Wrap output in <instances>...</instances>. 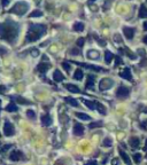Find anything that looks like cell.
I'll use <instances>...</instances> for the list:
<instances>
[{
  "label": "cell",
  "instance_id": "6da1fadb",
  "mask_svg": "<svg viewBox=\"0 0 147 165\" xmlns=\"http://www.w3.org/2000/svg\"><path fill=\"white\" fill-rule=\"evenodd\" d=\"M20 32L19 25L14 22H6L3 23L1 27H0V33H1V38L4 40H7L9 43H14V40L16 39L17 35Z\"/></svg>",
  "mask_w": 147,
  "mask_h": 165
},
{
  "label": "cell",
  "instance_id": "7a4b0ae2",
  "mask_svg": "<svg viewBox=\"0 0 147 165\" xmlns=\"http://www.w3.org/2000/svg\"><path fill=\"white\" fill-rule=\"evenodd\" d=\"M46 27L43 24H31L30 29L28 30L27 33V43H32V41L38 40L41 36H44L46 33Z\"/></svg>",
  "mask_w": 147,
  "mask_h": 165
},
{
  "label": "cell",
  "instance_id": "3957f363",
  "mask_svg": "<svg viewBox=\"0 0 147 165\" xmlns=\"http://www.w3.org/2000/svg\"><path fill=\"white\" fill-rule=\"evenodd\" d=\"M29 6H28L27 3H23V1H20V3L15 4L14 7L11 8V13H14V14H17V15H23V14L27 13Z\"/></svg>",
  "mask_w": 147,
  "mask_h": 165
},
{
  "label": "cell",
  "instance_id": "277c9868",
  "mask_svg": "<svg viewBox=\"0 0 147 165\" xmlns=\"http://www.w3.org/2000/svg\"><path fill=\"white\" fill-rule=\"evenodd\" d=\"M114 86V80L109 78H104L100 80V84H99V88L100 91H106V89H109L110 87Z\"/></svg>",
  "mask_w": 147,
  "mask_h": 165
},
{
  "label": "cell",
  "instance_id": "5b68a950",
  "mask_svg": "<svg viewBox=\"0 0 147 165\" xmlns=\"http://www.w3.org/2000/svg\"><path fill=\"white\" fill-rule=\"evenodd\" d=\"M4 134L6 136H12L15 134V128H14L12 123L5 122V125H4Z\"/></svg>",
  "mask_w": 147,
  "mask_h": 165
},
{
  "label": "cell",
  "instance_id": "8992f818",
  "mask_svg": "<svg viewBox=\"0 0 147 165\" xmlns=\"http://www.w3.org/2000/svg\"><path fill=\"white\" fill-rule=\"evenodd\" d=\"M129 94H130V88L123 86V85L118 87V89H117V92H116L117 97H121V99H124V97L129 96Z\"/></svg>",
  "mask_w": 147,
  "mask_h": 165
},
{
  "label": "cell",
  "instance_id": "52a82bcc",
  "mask_svg": "<svg viewBox=\"0 0 147 165\" xmlns=\"http://www.w3.org/2000/svg\"><path fill=\"white\" fill-rule=\"evenodd\" d=\"M9 158L12 160H22L24 159V155L22 154V151H20V150H14V151L11 152Z\"/></svg>",
  "mask_w": 147,
  "mask_h": 165
},
{
  "label": "cell",
  "instance_id": "ba28073f",
  "mask_svg": "<svg viewBox=\"0 0 147 165\" xmlns=\"http://www.w3.org/2000/svg\"><path fill=\"white\" fill-rule=\"evenodd\" d=\"M74 134L75 135H83L84 134V126L79 123H75L74 125Z\"/></svg>",
  "mask_w": 147,
  "mask_h": 165
},
{
  "label": "cell",
  "instance_id": "9c48e42d",
  "mask_svg": "<svg viewBox=\"0 0 147 165\" xmlns=\"http://www.w3.org/2000/svg\"><path fill=\"white\" fill-rule=\"evenodd\" d=\"M49 68H51V64H49V63L41 62V63H39V64L37 65V71H38V72H40V73H45Z\"/></svg>",
  "mask_w": 147,
  "mask_h": 165
},
{
  "label": "cell",
  "instance_id": "30bf717a",
  "mask_svg": "<svg viewBox=\"0 0 147 165\" xmlns=\"http://www.w3.org/2000/svg\"><path fill=\"white\" fill-rule=\"evenodd\" d=\"M123 32L125 35V37L128 39H132L134 36V29L133 28H129V27H124L123 28Z\"/></svg>",
  "mask_w": 147,
  "mask_h": 165
},
{
  "label": "cell",
  "instance_id": "8fae6325",
  "mask_svg": "<svg viewBox=\"0 0 147 165\" xmlns=\"http://www.w3.org/2000/svg\"><path fill=\"white\" fill-rule=\"evenodd\" d=\"M83 102H84L85 106H87L91 110H94V109H97V107H98V102H97V101H90V100H86V99H83Z\"/></svg>",
  "mask_w": 147,
  "mask_h": 165
},
{
  "label": "cell",
  "instance_id": "7c38bea8",
  "mask_svg": "<svg viewBox=\"0 0 147 165\" xmlns=\"http://www.w3.org/2000/svg\"><path fill=\"white\" fill-rule=\"evenodd\" d=\"M120 75H121L122 78L126 79V80H131V79H132V76H131V70L129 68H124V70H123Z\"/></svg>",
  "mask_w": 147,
  "mask_h": 165
},
{
  "label": "cell",
  "instance_id": "4fadbf2b",
  "mask_svg": "<svg viewBox=\"0 0 147 165\" xmlns=\"http://www.w3.org/2000/svg\"><path fill=\"white\" fill-rule=\"evenodd\" d=\"M94 80H95L94 75H89V76H87V81H86V88L87 89L93 88V86H94Z\"/></svg>",
  "mask_w": 147,
  "mask_h": 165
},
{
  "label": "cell",
  "instance_id": "5bb4252c",
  "mask_svg": "<svg viewBox=\"0 0 147 165\" xmlns=\"http://www.w3.org/2000/svg\"><path fill=\"white\" fill-rule=\"evenodd\" d=\"M41 124H43L44 126H49V125L52 124V118L49 117L48 114L41 116Z\"/></svg>",
  "mask_w": 147,
  "mask_h": 165
},
{
  "label": "cell",
  "instance_id": "9a60e30c",
  "mask_svg": "<svg viewBox=\"0 0 147 165\" xmlns=\"http://www.w3.org/2000/svg\"><path fill=\"white\" fill-rule=\"evenodd\" d=\"M53 78H54L55 81H62L63 79H64V76L62 75V72H61L60 70H55L54 72H53Z\"/></svg>",
  "mask_w": 147,
  "mask_h": 165
},
{
  "label": "cell",
  "instance_id": "2e32d148",
  "mask_svg": "<svg viewBox=\"0 0 147 165\" xmlns=\"http://www.w3.org/2000/svg\"><path fill=\"white\" fill-rule=\"evenodd\" d=\"M138 16L140 17V19H147V8L145 5L140 6V11H139Z\"/></svg>",
  "mask_w": 147,
  "mask_h": 165
},
{
  "label": "cell",
  "instance_id": "e0dca14e",
  "mask_svg": "<svg viewBox=\"0 0 147 165\" xmlns=\"http://www.w3.org/2000/svg\"><path fill=\"white\" fill-rule=\"evenodd\" d=\"M139 139L138 138H131L130 140H129V143H130V146H131V148L132 149H137L139 147Z\"/></svg>",
  "mask_w": 147,
  "mask_h": 165
},
{
  "label": "cell",
  "instance_id": "ac0fdd59",
  "mask_svg": "<svg viewBox=\"0 0 147 165\" xmlns=\"http://www.w3.org/2000/svg\"><path fill=\"white\" fill-rule=\"evenodd\" d=\"M113 59H114V54H113L112 52H109V51L105 52V61H106V63H110L113 61Z\"/></svg>",
  "mask_w": 147,
  "mask_h": 165
},
{
  "label": "cell",
  "instance_id": "d6986e66",
  "mask_svg": "<svg viewBox=\"0 0 147 165\" xmlns=\"http://www.w3.org/2000/svg\"><path fill=\"white\" fill-rule=\"evenodd\" d=\"M118 152H120V155H121V156H122L123 160H124V162H125L128 165H130V164H131V160H130V158H129V156H128V155H126L125 152L123 151L122 149H120V148H118Z\"/></svg>",
  "mask_w": 147,
  "mask_h": 165
},
{
  "label": "cell",
  "instance_id": "ffe728a7",
  "mask_svg": "<svg viewBox=\"0 0 147 165\" xmlns=\"http://www.w3.org/2000/svg\"><path fill=\"white\" fill-rule=\"evenodd\" d=\"M65 86V88L67 89H69L70 92H72V93H81V91H79V88L77 86H75V85H71V84H65L64 85Z\"/></svg>",
  "mask_w": 147,
  "mask_h": 165
},
{
  "label": "cell",
  "instance_id": "44dd1931",
  "mask_svg": "<svg viewBox=\"0 0 147 165\" xmlns=\"http://www.w3.org/2000/svg\"><path fill=\"white\" fill-rule=\"evenodd\" d=\"M74 79H76V80L83 79V71L81 70V69H77V70L74 72Z\"/></svg>",
  "mask_w": 147,
  "mask_h": 165
},
{
  "label": "cell",
  "instance_id": "7402d4cb",
  "mask_svg": "<svg viewBox=\"0 0 147 165\" xmlns=\"http://www.w3.org/2000/svg\"><path fill=\"white\" fill-rule=\"evenodd\" d=\"M87 57L97 60L99 57V52H97V51H89V52H87Z\"/></svg>",
  "mask_w": 147,
  "mask_h": 165
},
{
  "label": "cell",
  "instance_id": "603a6c76",
  "mask_svg": "<svg viewBox=\"0 0 147 165\" xmlns=\"http://www.w3.org/2000/svg\"><path fill=\"white\" fill-rule=\"evenodd\" d=\"M6 110L9 111V112H15V111H17V107H16V104H15L14 102H12V103H9L8 106L6 107Z\"/></svg>",
  "mask_w": 147,
  "mask_h": 165
},
{
  "label": "cell",
  "instance_id": "cb8c5ba5",
  "mask_svg": "<svg viewBox=\"0 0 147 165\" xmlns=\"http://www.w3.org/2000/svg\"><path fill=\"white\" fill-rule=\"evenodd\" d=\"M64 101H67V102L69 103V104H71L72 107H78L79 104H78V102H77V100H75V99H72V97H65L64 99Z\"/></svg>",
  "mask_w": 147,
  "mask_h": 165
},
{
  "label": "cell",
  "instance_id": "d4e9b609",
  "mask_svg": "<svg viewBox=\"0 0 147 165\" xmlns=\"http://www.w3.org/2000/svg\"><path fill=\"white\" fill-rule=\"evenodd\" d=\"M74 30H75V31H78V32H81V31H83V30H84V24H83V23H79V22H77V23H75V24H74Z\"/></svg>",
  "mask_w": 147,
  "mask_h": 165
},
{
  "label": "cell",
  "instance_id": "484cf974",
  "mask_svg": "<svg viewBox=\"0 0 147 165\" xmlns=\"http://www.w3.org/2000/svg\"><path fill=\"white\" fill-rule=\"evenodd\" d=\"M76 115L78 118H81V119H84V120H90V116L89 115H86V114H82V112H76Z\"/></svg>",
  "mask_w": 147,
  "mask_h": 165
},
{
  "label": "cell",
  "instance_id": "4316f807",
  "mask_svg": "<svg viewBox=\"0 0 147 165\" xmlns=\"http://www.w3.org/2000/svg\"><path fill=\"white\" fill-rule=\"evenodd\" d=\"M77 64H81V65H83V67H85V68H89V69H93V70H95V71H100V70H101V68H98V67H94V65L86 64V63H77Z\"/></svg>",
  "mask_w": 147,
  "mask_h": 165
},
{
  "label": "cell",
  "instance_id": "83f0119b",
  "mask_svg": "<svg viewBox=\"0 0 147 165\" xmlns=\"http://www.w3.org/2000/svg\"><path fill=\"white\" fill-rule=\"evenodd\" d=\"M97 110L100 112V114H102V115H106V108H105L101 103H99L98 102V107H97Z\"/></svg>",
  "mask_w": 147,
  "mask_h": 165
},
{
  "label": "cell",
  "instance_id": "f1b7e54d",
  "mask_svg": "<svg viewBox=\"0 0 147 165\" xmlns=\"http://www.w3.org/2000/svg\"><path fill=\"white\" fill-rule=\"evenodd\" d=\"M113 144V141H112V139H109V138H106L104 140V142H102V146H105V147H110Z\"/></svg>",
  "mask_w": 147,
  "mask_h": 165
},
{
  "label": "cell",
  "instance_id": "f546056e",
  "mask_svg": "<svg viewBox=\"0 0 147 165\" xmlns=\"http://www.w3.org/2000/svg\"><path fill=\"white\" fill-rule=\"evenodd\" d=\"M99 126H102V122L101 120H99V122H95V123H92V124H90L89 125V127L90 128H95V127H99Z\"/></svg>",
  "mask_w": 147,
  "mask_h": 165
},
{
  "label": "cell",
  "instance_id": "4dcf8cb0",
  "mask_svg": "<svg viewBox=\"0 0 147 165\" xmlns=\"http://www.w3.org/2000/svg\"><path fill=\"white\" fill-rule=\"evenodd\" d=\"M29 16H30V17H35V16L40 17V16H43V13H41L40 11H35V12H32V13H31Z\"/></svg>",
  "mask_w": 147,
  "mask_h": 165
},
{
  "label": "cell",
  "instance_id": "1f68e13d",
  "mask_svg": "<svg viewBox=\"0 0 147 165\" xmlns=\"http://www.w3.org/2000/svg\"><path fill=\"white\" fill-rule=\"evenodd\" d=\"M133 159L136 163H140V160H141V154H134L133 155Z\"/></svg>",
  "mask_w": 147,
  "mask_h": 165
},
{
  "label": "cell",
  "instance_id": "d6a6232c",
  "mask_svg": "<svg viewBox=\"0 0 147 165\" xmlns=\"http://www.w3.org/2000/svg\"><path fill=\"white\" fill-rule=\"evenodd\" d=\"M30 53H31V55H32L33 57H37V56L39 55V51H38L37 48H32V49L30 51Z\"/></svg>",
  "mask_w": 147,
  "mask_h": 165
},
{
  "label": "cell",
  "instance_id": "836d02e7",
  "mask_svg": "<svg viewBox=\"0 0 147 165\" xmlns=\"http://www.w3.org/2000/svg\"><path fill=\"white\" fill-rule=\"evenodd\" d=\"M27 116L29 117V118L33 119V118H35V116H36V115H35V111H33V110H28V111H27Z\"/></svg>",
  "mask_w": 147,
  "mask_h": 165
},
{
  "label": "cell",
  "instance_id": "e575fe53",
  "mask_svg": "<svg viewBox=\"0 0 147 165\" xmlns=\"http://www.w3.org/2000/svg\"><path fill=\"white\" fill-rule=\"evenodd\" d=\"M84 43H85V39L84 38H79L78 40H77V46L82 47L83 45H84Z\"/></svg>",
  "mask_w": 147,
  "mask_h": 165
},
{
  "label": "cell",
  "instance_id": "d590c367",
  "mask_svg": "<svg viewBox=\"0 0 147 165\" xmlns=\"http://www.w3.org/2000/svg\"><path fill=\"white\" fill-rule=\"evenodd\" d=\"M114 40H115V41H117V43H118V41H120V43H122V39H121V36L118 35V33L114 35Z\"/></svg>",
  "mask_w": 147,
  "mask_h": 165
},
{
  "label": "cell",
  "instance_id": "8d00e7d4",
  "mask_svg": "<svg viewBox=\"0 0 147 165\" xmlns=\"http://www.w3.org/2000/svg\"><path fill=\"white\" fill-rule=\"evenodd\" d=\"M62 67H63V68H64L67 71H68V72L70 71V65H69L67 62H63V63H62Z\"/></svg>",
  "mask_w": 147,
  "mask_h": 165
},
{
  "label": "cell",
  "instance_id": "74e56055",
  "mask_svg": "<svg viewBox=\"0 0 147 165\" xmlns=\"http://www.w3.org/2000/svg\"><path fill=\"white\" fill-rule=\"evenodd\" d=\"M112 164L113 165H120V159H118V158H114V159L112 160Z\"/></svg>",
  "mask_w": 147,
  "mask_h": 165
},
{
  "label": "cell",
  "instance_id": "f35d334b",
  "mask_svg": "<svg viewBox=\"0 0 147 165\" xmlns=\"http://www.w3.org/2000/svg\"><path fill=\"white\" fill-rule=\"evenodd\" d=\"M85 165H98V164H97L95 160H89V162H87Z\"/></svg>",
  "mask_w": 147,
  "mask_h": 165
},
{
  "label": "cell",
  "instance_id": "ab89813d",
  "mask_svg": "<svg viewBox=\"0 0 147 165\" xmlns=\"http://www.w3.org/2000/svg\"><path fill=\"white\" fill-rule=\"evenodd\" d=\"M120 63H122V60H121L120 56H117V57H116V63H115V65H118Z\"/></svg>",
  "mask_w": 147,
  "mask_h": 165
},
{
  "label": "cell",
  "instance_id": "60d3db41",
  "mask_svg": "<svg viewBox=\"0 0 147 165\" xmlns=\"http://www.w3.org/2000/svg\"><path fill=\"white\" fill-rule=\"evenodd\" d=\"M11 147H12V144H6V146L4 147V148H3V151L5 152L6 150H8V148H11Z\"/></svg>",
  "mask_w": 147,
  "mask_h": 165
},
{
  "label": "cell",
  "instance_id": "b9f144b4",
  "mask_svg": "<svg viewBox=\"0 0 147 165\" xmlns=\"http://www.w3.org/2000/svg\"><path fill=\"white\" fill-rule=\"evenodd\" d=\"M70 53H71V54H75V55H77V54H78V49H71V51H70Z\"/></svg>",
  "mask_w": 147,
  "mask_h": 165
},
{
  "label": "cell",
  "instance_id": "7bdbcfd3",
  "mask_svg": "<svg viewBox=\"0 0 147 165\" xmlns=\"http://www.w3.org/2000/svg\"><path fill=\"white\" fill-rule=\"evenodd\" d=\"M7 4H8V1H7V0H3V6H6Z\"/></svg>",
  "mask_w": 147,
  "mask_h": 165
},
{
  "label": "cell",
  "instance_id": "ee69618b",
  "mask_svg": "<svg viewBox=\"0 0 147 165\" xmlns=\"http://www.w3.org/2000/svg\"><path fill=\"white\" fill-rule=\"evenodd\" d=\"M144 30H146V31H147V21L144 23Z\"/></svg>",
  "mask_w": 147,
  "mask_h": 165
},
{
  "label": "cell",
  "instance_id": "f6af8a7d",
  "mask_svg": "<svg viewBox=\"0 0 147 165\" xmlns=\"http://www.w3.org/2000/svg\"><path fill=\"white\" fill-rule=\"evenodd\" d=\"M144 150L147 151V140H146V143H145V147H144Z\"/></svg>",
  "mask_w": 147,
  "mask_h": 165
},
{
  "label": "cell",
  "instance_id": "bcb514c9",
  "mask_svg": "<svg viewBox=\"0 0 147 165\" xmlns=\"http://www.w3.org/2000/svg\"><path fill=\"white\" fill-rule=\"evenodd\" d=\"M144 43H145V44H147V35L144 37Z\"/></svg>",
  "mask_w": 147,
  "mask_h": 165
}]
</instances>
